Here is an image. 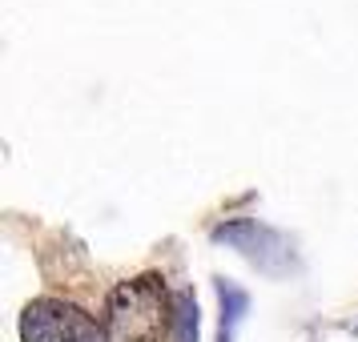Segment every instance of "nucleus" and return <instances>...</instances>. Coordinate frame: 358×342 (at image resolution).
Masks as SVG:
<instances>
[{
  "label": "nucleus",
  "mask_w": 358,
  "mask_h": 342,
  "mask_svg": "<svg viewBox=\"0 0 358 342\" xmlns=\"http://www.w3.org/2000/svg\"><path fill=\"white\" fill-rule=\"evenodd\" d=\"M113 326L125 342H157L169 326V306H165V286L157 278H137L125 282L113 294Z\"/></svg>",
  "instance_id": "f257e3e1"
},
{
  "label": "nucleus",
  "mask_w": 358,
  "mask_h": 342,
  "mask_svg": "<svg viewBox=\"0 0 358 342\" xmlns=\"http://www.w3.org/2000/svg\"><path fill=\"white\" fill-rule=\"evenodd\" d=\"M20 334L24 342H105V330L85 310L57 302V298H41L24 310Z\"/></svg>",
  "instance_id": "f03ea898"
},
{
  "label": "nucleus",
  "mask_w": 358,
  "mask_h": 342,
  "mask_svg": "<svg viewBox=\"0 0 358 342\" xmlns=\"http://www.w3.org/2000/svg\"><path fill=\"white\" fill-rule=\"evenodd\" d=\"M173 322H178V342H197V306H194L189 294L178 298V314H173Z\"/></svg>",
  "instance_id": "7ed1b4c3"
}]
</instances>
